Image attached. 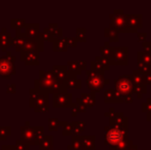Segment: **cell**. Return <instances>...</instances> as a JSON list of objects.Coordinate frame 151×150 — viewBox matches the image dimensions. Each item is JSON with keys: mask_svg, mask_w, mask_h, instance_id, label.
<instances>
[{"mask_svg": "<svg viewBox=\"0 0 151 150\" xmlns=\"http://www.w3.org/2000/svg\"><path fill=\"white\" fill-rule=\"evenodd\" d=\"M98 63L102 65V67L104 68V70H108L110 68V61L108 58H104V57H96V60Z\"/></svg>", "mask_w": 151, "mask_h": 150, "instance_id": "18", "label": "cell"}, {"mask_svg": "<svg viewBox=\"0 0 151 150\" xmlns=\"http://www.w3.org/2000/svg\"><path fill=\"white\" fill-rule=\"evenodd\" d=\"M142 110H143V112H150L151 111V98L142 104Z\"/></svg>", "mask_w": 151, "mask_h": 150, "instance_id": "22", "label": "cell"}, {"mask_svg": "<svg viewBox=\"0 0 151 150\" xmlns=\"http://www.w3.org/2000/svg\"><path fill=\"white\" fill-rule=\"evenodd\" d=\"M14 72V66L12 63L9 62L6 59H2L0 60V74L3 76H9Z\"/></svg>", "mask_w": 151, "mask_h": 150, "instance_id": "11", "label": "cell"}, {"mask_svg": "<svg viewBox=\"0 0 151 150\" xmlns=\"http://www.w3.org/2000/svg\"><path fill=\"white\" fill-rule=\"evenodd\" d=\"M86 75H88L86 83H88L90 90H93V92H99L106 84L109 83V80L106 79L104 75L96 73L91 70H86Z\"/></svg>", "mask_w": 151, "mask_h": 150, "instance_id": "4", "label": "cell"}, {"mask_svg": "<svg viewBox=\"0 0 151 150\" xmlns=\"http://www.w3.org/2000/svg\"><path fill=\"white\" fill-rule=\"evenodd\" d=\"M72 150H81V145H80L79 137H73V148Z\"/></svg>", "mask_w": 151, "mask_h": 150, "instance_id": "23", "label": "cell"}, {"mask_svg": "<svg viewBox=\"0 0 151 150\" xmlns=\"http://www.w3.org/2000/svg\"><path fill=\"white\" fill-rule=\"evenodd\" d=\"M66 44H69L71 46H76V39L75 38H66Z\"/></svg>", "mask_w": 151, "mask_h": 150, "instance_id": "26", "label": "cell"}, {"mask_svg": "<svg viewBox=\"0 0 151 150\" xmlns=\"http://www.w3.org/2000/svg\"><path fill=\"white\" fill-rule=\"evenodd\" d=\"M105 36L109 38L110 41H118V31L112 27H108L105 29Z\"/></svg>", "mask_w": 151, "mask_h": 150, "instance_id": "14", "label": "cell"}, {"mask_svg": "<svg viewBox=\"0 0 151 150\" xmlns=\"http://www.w3.org/2000/svg\"><path fill=\"white\" fill-rule=\"evenodd\" d=\"M127 122H129V120L125 116H123V113L116 112L113 113L112 116H110L109 123L110 126H113V128L127 131Z\"/></svg>", "mask_w": 151, "mask_h": 150, "instance_id": "7", "label": "cell"}, {"mask_svg": "<svg viewBox=\"0 0 151 150\" xmlns=\"http://www.w3.org/2000/svg\"><path fill=\"white\" fill-rule=\"evenodd\" d=\"M77 40L84 41L86 40V29H77Z\"/></svg>", "mask_w": 151, "mask_h": 150, "instance_id": "24", "label": "cell"}, {"mask_svg": "<svg viewBox=\"0 0 151 150\" xmlns=\"http://www.w3.org/2000/svg\"><path fill=\"white\" fill-rule=\"evenodd\" d=\"M105 102L106 103H121L123 102L122 97L115 90H110L105 92Z\"/></svg>", "mask_w": 151, "mask_h": 150, "instance_id": "9", "label": "cell"}, {"mask_svg": "<svg viewBox=\"0 0 151 150\" xmlns=\"http://www.w3.org/2000/svg\"><path fill=\"white\" fill-rule=\"evenodd\" d=\"M113 113H114V109H113V108H110V110L108 111V112H106V113H105V115H106V116H108V117H110V116L113 115Z\"/></svg>", "mask_w": 151, "mask_h": 150, "instance_id": "30", "label": "cell"}, {"mask_svg": "<svg viewBox=\"0 0 151 150\" xmlns=\"http://www.w3.org/2000/svg\"><path fill=\"white\" fill-rule=\"evenodd\" d=\"M71 95L67 93L58 94L55 97L54 105L56 107H68L71 105Z\"/></svg>", "mask_w": 151, "mask_h": 150, "instance_id": "8", "label": "cell"}, {"mask_svg": "<svg viewBox=\"0 0 151 150\" xmlns=\"http://www.w3.org/2000/svg\"><path fill=\"white\" fill-rule=\"evenodd\" d=\"M143 77H144V82H145V84H151V71L150 72L143 73Z\"/></svg>", "mask_w": 151, "mask_h": 150, "instance_id": "25", "label": "cell"}, {"mask_svg": "<svg viewBox=\"0 0 151 150\" xmlns=\"http://www.w3.org/2000/svg\"><path fill=\"white\" fill-rule=\"evenodd\" d=\"M114 82H115V90L122 98L127 96H132V93H133V88H134L132 75L120 76L117 79H115Z\"/></svg>", "mask_w": 151, "mask_h": 150, "instance_id": "3", "label": "cell"}, {"mask_svg": "<svg viewBox=\"0 0 151 150\" xmlns=\"http://www.w3.org/2000/svg\"><path fill=\"white\" fill-rule=\"evenodd\" d=\"M81 148L86 150H93L95 148V137L93 136H84L79 138Z\"/></svg>", "mask_w": 151, "mask_h": 150, "instance_id": "12", "label": "cell"}, {"mask_svg": "<svg viewBox=\"0 0 151 150\" xmlns=\"http://www.w3.org/2000/svg\"><path fill=\"white\" fill-rule=\"evenodd\" d=\"M91 71H93V72H96V73H99V74L104 75L105 70H104V68L102 67V65L100 64V63H98L97 61H91Z\"/></svg>", "mask_w": 151, "mask_h": 150, "instance_id": "17", "label": "cell"}, {"mask_svg": "<svg viewBox=\"0 0 151 150\" xmlns=\"http://www.w3.org/2000/svg\"><path fill=\"white\" fill-rule=\"evenodd\" d=\"M66 86L69 88H81V81L76 79V77H69L66 80Z\"/></svg>", "mask_w": 151, "mask_h": 150, "instance_id": "15", "label": "cell"}, {"mask_svg": "<svg viewBox=\"0 0 151 150\" xmlns=\"http://www.w3.org/2000/svg\"><path fill=\"white\" fill-rule=\"evenodd\" d=\"M138 66L151 67V52H138Z\"/></svg>", "mask_w": 151, "mask_h": 150, "instance_id": "10", "label": "cell"}, {"mask_svg": "<svg viewBox=\"0 0 151 150\" xmlns=\"http://www.w3.org/2000/svg\"><path fill=\"white\" fill-rule=\"evenodd\" d=\"M127 132L125 130L113 128V126H106L105 128V144L112 149L114 146L119 144L121 141L125 140L127 138Z\"/></svg>", "mask_w": 151, "mask_h": 150, "instance_id": "1", "label": "cell"}, {"mask_svg": "<svg viewBox=\"0 0 151 150\" xmlns=\"http://www.w3.org/2000/svg\"><path fill=\"white\" fill-rule=\"evenodd\" d=\"M123 102L125 103H133V98L132 96H127V97H123Z\"/></svg>", "mask_w": 151, "mask_h": 150, "instance_id": "29", "label": "cell"}, {"mask_svg": "<svg viewBox=\"0 0 151 150\" xmlns=\"http://www.w3.org/2000/svg\"><path fill=\"white\" fill-rule=\"evenodd\" d=\"M80 102L83 104L84 107H93L95 105V96L93 93L90 94H82L81 99H79Z\"/></svg>", "mask_w": 151, "mask_h": 150, "instance_id": "13", "label": "cell"}, {"mask_svg": "<svg viewBox=\"0 0 151 150\" xmlns=\"http://www.w3.org/2000/svg\"><path fill=\"white\" fill-rule=\"evenodd\" d=\"M127 150H138V146H136V145H133L131 148L127 149Z\"/></svg>", "mask_w": 151, "mask_h": 150, "instance_id": "33", "label": "cell"}, {"mask_svg": "<svg viewBox=\"0 0 151 150\" xmlns=\"http://www.w3.org/2000/svg\"><path fill=\"white\" fill-rule=\"evenodd\" d=\"M100 50H101V52H102V55H103L104 58H108V59L110 58V55H111V47L109 46V41L105 42L104 45L100 47Z\"/></svg>", "mask_w": 151, "mask_h": 150, "instance_id": "20", "label": "cell"}, {"mask_svg": "<svg viewBox=\"0 0 151 150\" xmlns=\"http://www.w3.org/2000/svg\"><path fill=\"white\" fill-rule=\"evenodd\" d=\"M110 20H111L110 27L116 29L118 32L124 31V14H123L122 9L114 10L113 14H110Z\"/></svg>", "mask_w": 151, "mask_h": 150, "instance_id": "6", "label": "cell"}, {"mask_svg": "<svg viewBox=\"0 0 151 150\" xmlns=\"http://www.w3.org/2000/svg\"><path fill=\"white\" fill-rule=\"evenodd\" d=\"M142 45H143V47L145 48V52H151V42H148V41H144L143 43H142Z\"/></svg>", "mask_w": 151, "mask_h": 150, "instance_id": "27", "label": "cell"}, {"mask_svg": "<svg viewBox=\"0 0 151 150\" xmlns=\"http://www.w3.org/2000/svg\"><path fill=\"white\" fill-rule=\"evenodd\" d=\"M68 66H69V68H70V71H71L72 73H74L75 75L80 74V73H81V68H80L78 62H74V61H72V62L68 63Z\"/></svg>", "mask_w": 151, "mask_h": 150, "instance_id": "19", "label": "cell"}, {"mask_svg": "<svg viewBox=\"0 0 151 150\" xmlns=\"http://www.w3.org/2000/svg\"><path fill=\"white\" fill-rule=\"evenodd\" d=\"M133 92L137 94L138 98L141 99L144 94L147 93V88H146V84H134Z\"/></svg>", "mask_w": 151, "mask_h": 150, "instance_id": "16", "label": "cell"}, {"mask_svg": "<svg viewBox=\"0 0 151 150\" xmlns=\"http://www.w3.org/2000/svg\"><path fill=\"white\" fill-rule=\"evenodd\" d=\"M142 27V14H124V31L123 32L134 33Z\"/></svg>", "mask_w": 151, "mask_h": 150, "instance_id": "5", "label": "cell"}, {"mask_svg": "<svg viewBox=\"0 0 151 150\" xmlns=\"http://www.w3.org/2000/svg\"><path fill=\"white\" fill-rule=\"evenodd\" d=\"M110 64L112 65H127L129 63V48L127 46H113L111 47Z\"/></svg>", "mask_w": 151, "mask_h": 150, "instance_id": "2", "label": "cell"}, {"mask_svg": "<svg viewBox=\"0 0 151 150\" xmlns=\"http://www.w3.org/2000/svg\"><path fill=\"white\" fill-rule=\"evenodd\" d=\"M146 119H147V121H151V111H150V112H147V115H146Z\"/></svg>", "mask_w": 151, "mask_h": 150, "instance_id": "32", "label": "cell"}, {"mask_svg": "<svg viewBox=\"0 0 151 150\" xmlns=\"http://www.w3.org/2000/svg\"><path fill=\"white\" fill-rule=\"evenodd\" d=\"M146 37H147V34H146V32H140L138 33V39L140 40V41L144 42L146 39Z\"/></svg>", "mask_w": 151, "mask_h": 150, "instance_id": "28", "label": "cell"}, {"mask_svg": "<svg viewBox=\"0 0 151 150\" xmlns=\"http://www.w3.org/2000/svg\"><path fill=\"white\" fill-rule=\"evenodd\" d=\"M78 64H79L81 70H84V69H86V63H84V62H82V61H79V62H78Z\"/></svg>", "mask_w": 151, "mask_h": 150, "instance_id": "31", "label": "cell"}, {"mask_svg": "<svg viewBox=\"0 0 151 150\" xmlns=\"http://www.w3.org/2000/svg\"><path fill=\"white\" fill-rule=\"evenodd\" d=\"M66 42L64 40H57L55 43V50H66Z\"/></svg>", "mask_w": 151, "mask_h": 150, "instance_id": "21", "label": "cell"}]
</instances>
